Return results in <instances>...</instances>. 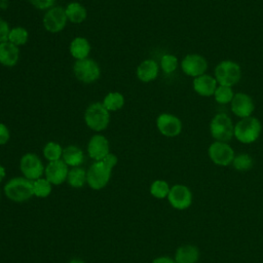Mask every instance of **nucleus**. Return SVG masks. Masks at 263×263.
<instances>
[{"mask_svg":"<svg viewBox=\"0 0 263 263\" xmlns=\"http://www.w3.org/2000/svg\"><path fill=\"white\" fill-rule=\"evenodd\" d=\"M234 91L231 86H226V85H218L214 92V99L215 101L220 104V105H227L230 104L233 97H234Z\"/></svg>","mask_w":263,"mask_h":263,"instance_id":"29","label":"nucleus"},{"mask_svg":"<svg viewBox=\"0 0 263 263\" xmlns=\"http://www.w3.org/2000/svg\"><path fill=\"white\" fill-rule=\"evenodd\" d=\"M110 153L109 140L102 134L97 133L90 137L87 143V154L95 161L104 159Z\"/></svg>","mask_w":263,"mask_h":263,"instance_id":"15","label":"nucleus"},{"mask_svg":"<svg viewBox=\"0 0 263 263\" xmlns=\"http://www.w3.org/2000/svg\"><path fill=\"white\" fill-rule=\"evenodd\" d=\"M67 182L74 188H80L86 183V171L83 167L76 166L69 170Z\"/></svg>","mask_w":263,"mask_h":263,"instance_id":"26","label":"nucleus"},{"mask_svg":"<svg viewBox=\"0 0 263 263\" xmlns=\"http://www.w3.org/2000/svg\"><path fill=\"white\" fill-rule=\"evenodd\" d=\"M167 199L174 209L186 210L192 203V192L187 186L177 184L170 189Z\"/></svg>","mask_w":263,"mask_h":263,"instance_id":"14","label":"nucleus"},{"mask_svg":"<svg viewBox=\"0 0 263 263\" xmlns=\"http://www.w3.org/2000/svg\"><path fill=\"white\" fill-rule=\"evenodd\" d=\"M83 119L89 129L101 133L109 126L110 112L104 107L102 102H93L85 109Z\"/></svg>","mask_w":263,"mask_h":263,"instance_id":"1","label":"nucleus"},{"mask_svg":"<svg viewBox=\"0 0 263 263\" xmlns=\"http://www.w3.org/2000/svg\"><path fill=\"white\" fill-rule=\"evenodd\" d=\"M68 23L65 7L54 5L47 9L42 17V25L45 31L57 34L62 32Z\"/></svg>","mask_w":263,"mask_h":263,"instance_id":"8","label":"nucleus"},{"mask_svg":"<svg viewBox=\"0 0 263 263\" xmlns=\"http://www.w3.org/2000/svg\"><path fill=\"white\" fill-rule=\"evenodd\" d=\"M124 103H125L124 96L119 91L108 92L102 101V104L110 113L122 109V107L124 106Z\"/></svg>","mask_w":263,"mask_h":263,"instance_id":"24","label":"nucleus"},{"mask_svg":"<svg viewBox=\"0 0 263 263\" xmlns=\"http://www.w3.org/2000/svg\"><path fill=\"white\" fill-rule=\"evenodd\" d=\"M112 167L104 160L95 161L86 172V182L88 186L95 190L104 188L111 177Z\"/></svg>","mask_w":263,"mask_h":263,"instance_id":"7","label":"nucleus"},{"mask_svg":"<svg viewBox=\"0 0 263 263\" xmlns=\"http://www.w3.org/2000/svg\"><path fill=\"white\" fill-rule=\"evenodd\" d=\"M157 130L166 138L178 137L183 129L182 120L172 113H161L157 116L156 121Z\"/></svg>","mask_w":263,"mask_h":263,"instance_id":"12","label":"nucleus"},{"mask_svg":"<svg viewBox=\"0 0 263 263\" xmlns=\"http://www.w3.org/2000/svg\"><path fill=\"white\" fill-rule=\"evenodd\" d=\"M231 164L233 165V167L236 171L247 172L253 167L254 160L251 155H249L247 153H240V154L234 156Z\"/></svg>","mask_w":263,"mask_h":263,"instance_id":"30","label":"nucleus"},{"mask_svg":"<svg viewBox=\"0 0 263 263\" xmlns=\"http://www.w3.org/2000/svg\"><path fill=\"white\" fill-rule=\"evenodd\" d=\"M180 67L185 75L195 78L206 73L209 63L206 59L199 53H188L181 60Z\"/></svg>","mask_w":263,"mask_h":263,"instance_id":"9","label":"nucleus"},{"mask_svg":"<svg viewBox=\"0 0 263 263\" xmlns=\"http://www.w3.org/2000/svg\"><path fill=\"white\" fill-rule=\"evenodd\" d=\"M69 168L68 165L62 160L50 161L45 166V178L52 184V185H60L67 181Z\"/></svg>","mask_w":263,"mask_h":263,"instance_id":"17","label":"nucleus"},{"mask_svg":"<svg viewBox=\"0 0 263 263\" xmlns=\"http://www.w3.org/2000/svg\"><path fill=\"white\" fill-rule=\"evenodd\" d=\"M69 263H84L81 259H72Z\"/></svg>","mask_w":263,"mask_h":263,"instance_id":"39","label":"nucleus"},{"mask_svg":"<svg viewBox=\"0 0 263 263\" xmlns=\"http://www.w3.org/2000/svg\"><path fill=\"white\" fill-rule=\"evenodd\" d=\"M21 58L20 47L13 43L4 41L0 43V65L11 68L17 65Z\"/></svg>","mask_w":263,"mask_h":263,"instance_id":"19","label":"nucleus"},{"mask_svg":"<svg viewBox=\"0 0 263 263\" xmlns=\"http://www.w3.org/2000/svg\"><path fill=\"white\" fill-rule=\"evenodd\" d=\"M170 189L171 188L165 181L156 180L150 186V193L154 197H156L158 199H162V198L167 197V195L170 193Z\"/></svg>","mask_w":263,"mask_h":263,"instance_id":"32","label":"nucleus"},{"mask_svg":"<svg viewBox=\"0 0 263 263\" xmlns=\"http://www.w3.org/2000/svg\"><path fill=\"white\" fill-rule=\"evenodd\" d=\"M159 71V64L155 60L146 59L138 65L136 69V76L141 82L149 83L157 78Z\"/></svg>","mask_w":263,"mask_h":263,"instance_id":"18","label":"nucleus"},{"mask_svg":"<svg viewBox=\"0 0 263 263\" xmlns=\"http://www.w3.org/2000/svg\"><path fill=\"white\" fill-rule=\"evenodd\" d=\"M62 160L68 166H80L84 161V152L76 145H68L63 149Z\"/></svg>","mask_w":263,"mask_h":263,"instance_id":"21","label":"nucleus"},{"mask_svg":"<svg viewBox=\"0 0 263 263\" xmlns=\"http://www.w3.org/2000/svg\"><path fill=\"white\" fill-rule=\"evenodd\" d=\"M208 154L212 162L220 166H227L231 164L235 156L233 148L228 143L219 141H214L209 146Z\"/></svg>","mask_w":263,"mask_h":263,"instance_id":"11","label":"nucleus"},{"mask_svg":"<svg viewBox=\"0 0 263 263\" xmlns=\"http://www.w3.org/2000/svg\"><path fill=\"white\" fill-rule=\"evenodd\" d=\"M214 77L219 85L233 86L241 78V68L238 63L232 60H224L218 63L214 70Z\"/></svg>","mask_w":263,"mask_h":263,"instance_id":"5","label":"nucleus"},{"mask_svg":"<svg viewBox=\"0 0 263 263\" xmlns=\"http://www.w3.org/2000/svg\"><path fill=\"white\" fill-rule=\"evenodd\" d=\"M231 112L239 119L250 117L255 111V103L253 98L243 91L234 93V97L230 103Z\"/></svg>","mask_w":263,"mask_h":263,"instance_id":"13","label":"nucleus"},{"mask_svg":"<svg viewBox=\"0 0 263 263\" xmlns=\"http://www.w3.org/2000/svg\"><path fill=\"white\" fill-rule=\"evenodd\" d=\"M73 74L78 81L90 84L99 80L101 76V68L93 59L86 58L75 61L73 64Z\"/></svg>","mask_w":263,"mask_h":263,"instance_id":"6","label":"nucleus"},{"mask_svg":"<svg viewBox=\"0 0 263 263\" xmlns=\"http://www.w3.org/2000/svg\"><path fill=\"white\" fill-rule=\"evenodd\" d=\"M57 0H28V2L36 9L38 10H44L46 11L47 9L51 8L54 6Z\"/></svg>","mask_w":263,"mask_h":263,"instance_id":"33","label":"nucleus"},{"mask_svg":"<svg viewBox=\"0 0 263 263\" xmlns=\"http://www.w3.org/2000/svg\"><path fill=\"white\" fill-rule=\"evenodd\" d=\"M51 183L46 178H39L33 181V192L37 197H46L51 192Z\"/></svg>","mask_w":263,"mask_h":263,"instance_id":"31","label":"nucleus"},{"mask_svg":"<svg viewBox=\"0 0 263 263\" xmlns=\"http://www.w3.org/2000/svg\"><path fill=\"white\" fill-rule=\"evenodd\" d=\"M91 45L89 41L82 36L74 37L69 44V52L75 61L89 58Z\"/></svg>","mask_w":263,"mask_h":263,"instance_id":"20","label":"nucleus"},{"mask_svg":"<svg viewBox=\"0 0 263 263\" xmlns=\"http://www.w3.org/2000/svg\"><path fill=\"white\" fill-rule=\"evenodd\" d=\"M7 40L14 45L21 47L27 44V42L29 41V31L22 26H15L13 28H10Z\"/></svg>","mask_w":263,"mask_h":263,"instance_id":"25","label":"nucleus"},{"mask_svg":"<svg viewBox=\"0 0 263 263\" xmlns=\"http://www.w3.org/2000/svg\"><path fill=\"white\" fill-rule=\"evenodd\" d=\"M10 139V132L6 124L0 122V146L5 145Z\"/></svg>","mask_w":263,"mask_h":263,"instance_id":"35","label":"nucleus"},{"mask_svg":"<svg viewBox=\"0 0 263 263\" xmlns=\"http://www.w3.org/2000/svg\"><path fill=\"white\" fill-rule=\"evenodd\" d=\"M218 85L216 78L208 73L197 76L192 80V88L195 93L204 98L213 97Z\"/></svg>","mask_w":263,"mask_h":263,"instance_id":"16","label":"nucleus"},{"mask_svg":"<svg viewBox=\"0 0 263 263\" xmlns=\"http://www.w3.org/2000/svg\"><path fill=\"white\" fill-rule=\"evenodd\" d=\"M210 134L215 141L228 143L234 138V124L230 116L224 112L215 114L209 125Z\"/></svg>","mask_w":263,"mask_h":263,"instance_id":"3","label":"nucleus"},{"mask_svg":"<svg viewBox=\"0 0 263 263\" xmlns=\"http://www.w3.org/2000/svg\"><path fill=\"white\" fill-rule=\"evenodd\" d=\"M9 5V0H0V8L6 9Z\"/></svg>","mask_w":263,"mask_h":263,"instance_id":"37","label":"nucleus"},{"mask_svg":"<svg viewBox=\"0 0 263 263\" xmlns=\"http://www.w3.org/2000/svg\"><path fill=\"white\" fill-rule=\"evenodd\" d=\"M152 263H176V262L170 257H158L154 259Z\"/></svg>","mask_w":263,"mask_h":263,"instance_id":"36","label":"nucleus"},{"mask_svg":"<svg viewBox=\"0 0 263 263\" xmlns=\"http://www.w3.org/2000/svg\"><path fill=\"white\" fill-rule=\"evenodd\" d=\"M63 149L64 148H62V146L58 142L49 141L44 145V147L42 149V153H43V156L45 157V159L48 160V162H50V161H55V160L62 159Z\"/></svg>","mask_w":263,"mask_h":263,"instance_id":"27","label":"nucleus"},{"mask_svg":"<svg viewBox=\"0 0 263 263\" xmlns=\"http://www.w3.org/2000/svg\"><path fill=\"white\" fill-rule=\"evenodd\" d=\"M199 259V250L193 245H184L177 249L175 254L176 263H196Z\"/></svg>","mask_w":263,"mask_h":263,"instance_id":"23","label":"nucleus"},{"mask_svg":"<svg viewBox=\"0 0 263 263\" xmlns=\"http://www.w3.org/2000/svg\"><path fill=\"white\" fill-rule=\"evenodd\" d=\"M20 170L23 173L25 178L31 181H35L42 177V175L44 174L45 167L38 155H36L35 153L29 152L24 154L21 157Z\"/></svg>","mask_w":263,"mask_h":263,"instance_id":"10","label":"nucleus"},{"mask_svg":"<svg viewBox=\"0 0 263 263\" xmlns=\"http://www.w3.org/2000/svg\"><path fill=\"white\" fill-rule=\"evenodd\" d=\"M9 31H10L9 24L4 18L0 17V43L7 41Z\"/></svg>","mask_w":263,"mask_h":263,"instance_id":"34","label":"nucleus"},{"mask_svg":"<svg viewBox=\"0 0 263 263\" xmlns=\"http://www.w3.org/2000/svg\"><path fill=\"white\" fill-rule=\"evenodd\" d=\"M179 64V59L173 53H164L159 61L160 70L166 75L174 73L178 69Z\"/></svg>","mask_w":263,"mask_h":263,"instance_id":"28","label":"nucleus"},{"mask_svg":"<svg viewBox=\"0 0 263 263\" xmlns=\"http://www.w3.org/2000/svg\"><path fill=\"white\" fill-rule=\"evenodd\" d=\"M4 193L6 197L12 201H26L34 195L33 181L25 177L12 178L5 184Z\"/></svg>","mask_w":263,"mask_h":263,"instance_id":"4","label":"nucleus"},{"mask_svg":"<svg viewBox=\"0 0 263 263\" xmlns=\"http://www.w3.org/2000/svg\"><path fill=\"white\" fill-rule=\"evenodd\" d=\"M4 178H5V168L0 164V183L3 181Z\"/></svg>","mask_w":263,"mask_h":263,"instance_id":"38","label":"nucleus"},{"mask_svg":"<svg viewBox=\"0 0 263 263\" xmlns=\"http://www.w3.org/2000/svg\"><path fill=\"white\" fill-rule=\"evenodd\" d=\"M262 128V123L257 117L241 118L234 124V138L242 144H252L259 139Z\"/></svg>","mask_w":263,"mask_h":263,"instance_id":"2","label":"nucleus"},{"mask_svg":"<svg viewBox=\"0 0 263 263\" xmlns=\"http://www.w3.org/2000/svg\"><path fill=\"white\" fill-rule=\"evenodd\" d=\"M68 22L72 24H82L87 17V10L85 6L77 1H72L65 7Z\"/></svg>","mask_w":263,"mask_h":263,"instance_id":"22","label":"nucleus"}]
</instances>
